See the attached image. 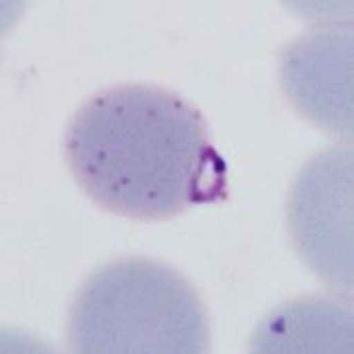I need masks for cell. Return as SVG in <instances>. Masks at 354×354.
<instances>
[{"mask_svg": "<svg viewBox=\"0 0 354 354\" xmlns=\"http://www.w3.org/2000/svg\"><path fill=\"white\" fill-rule=\"evenodd\" d=\"M65 158L79 187L114 215L167 221L227 199V162L201 111L153 85H118L88 99L69 122Z\"/></svg>", "mask_w": 354, "mask_h": 354, "instance_id": "1", "label": "cell"}, {"mask_svg": "<svg viewBox=\"0 0 354 354\" xmlns=\"http://www.w3.org/2000/svg\"><path fill=\"white\" fill-rule=\"evenodd\" d=\"M69 342L83 354H201L209 325L176 270L132 258L97 270L77 293Z\"/></svg>", "mask_w": 354, "mask_h": 354, "instance_id": "2", "label": "cell"}, {"mask_svg": "<svg viewBox=\"0 0 354 354\" xmlns=\"http://www.w3.org/2000/svg\"><path fill=\"white\" fill-rule=\"evenodd\" d=\"M295 248L329 286L353 293V146L315 156L288 201Z\"/></svg>", "mask_w": 354, "mask_h": 354, "instance_id": "3", "label": "cell"}, {"mask_svg": "<svg viewBox=\"0 0 354 354\" xmlns=\"http://www.w3.org/2000/svg\"><path fill=\"white\" fill-rule=\"evenodd\" d=\"M353 28H315L281 53V85L313 124L353 136Z\"/></svg>", "mask_w": 354, "mask_h": 354, "instance_id": "4", "label": "cell"}, {"mask_svg": "<svg viewBox=\"0 0 354 354\" xmlns=\"http://www.w3.org/2000/svg\"><path fill=\"white\" fill-rule=\"evenodd\" d=\"M353 309L330 299H297L254 330L252 353H351Z\"/></svg>", "mask_w": 354, "mask_h": 354, "instance_id": "5", "label": "cell"}]
</instances>
